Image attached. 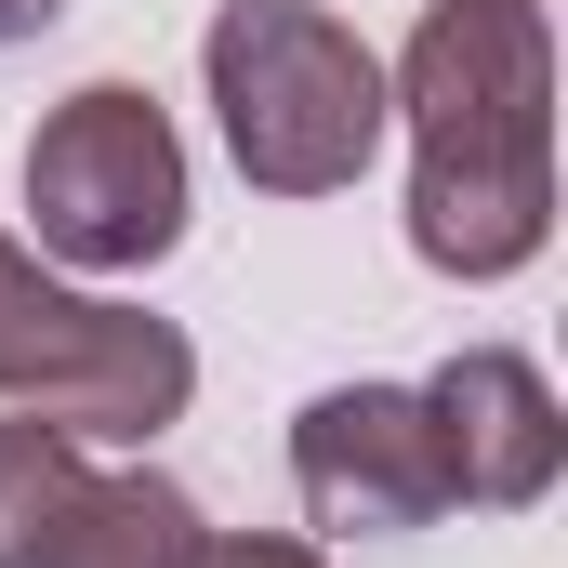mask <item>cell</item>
Masks as SVG:
<instances>
[{"label":"cell","instance_id":"obj_1","mask_svg":"<svg viewBox=\"0 0 568 568\" xmlns=\"http://www.w3.org/2000/svg\"><path fill=\"white\" fill-rule=\"evenodd\" d=\"M384 106L410 120V252L516 278L556 239V27L542 0H424Z\"/></svg>","mask_w":568,"mask_h":568},{"label":"cell","instance_id":"obj_2","mask_svg":"<svg viewBox=\"0 0 568 568\" xmlns=\"http://www.w3.org/2000/svg\"><path fill=\"white\" fill-rule=\"evenodd\" d=\"M199 67H212V120H225L239 172L265 199L357 185L384 120H397L384 106V53L344 13H317V0H225L212 40H199Z\"/></svg>","mask_w":568,"mask_h":568},{"label":"cell","instance_id":"obj_3","mask_svg":"<svg viewBox=\"0 0 568 568\" xmlns=\"http://www.w3.org/2000/svg\"><path fill=\"white\" fill-rule=\"evenodd\" d=\"M0 397L40 410V424H67V436H159L199 397V344L172 317H145V304L40 278L0 239Z\"/></svg>","mask_w":568,"mask_h":568},{"label":"cell","instance_id":"obj_4","mask_svg":"<svg viewBox=\"0 0 568 568\" xmlns=\"http://www.w3.org/2000/svg\"><path fill=\"white\" fill-rule=\"evenodd\" d=\"M27 212L53 265L93 278H145L185 239V145L159 120L145 80H80L40 133H27Z\"/></svg>","mask_w":568,"mask_h":568},{"label":"cell","instance_id":"obj_5","mask_svg":"<svg viewBox=\"0 0 568 568\" xmlns=\"http://www.w3.org/2000/svg\"><path fill=\"white\" fill-rule=\"evenodd\" d=\"M291 489L331 542H397L449 516V476H436V424L410 384H331L304 424H291Z\"/></svg>","mask_w":568,"mask_h":568},{"label":"cell","instance_id":"obj_6","mask_svg":"<svg viewBox=\"0 0 568 568\" xmlns=\"http://www.w3.org/2000/svg\"><path fill=\"white\" fill-rule=\"evenodd\" d=\"M436 424V476H449V503H489V516H516V503H542L568 463V410L556 384L516 357V344H463L436 384H410Z\"/></svg>","mask_w":568,"mask_h":568},{"label":"cell","instance_id":"obj_7","mask_svg":"<svg viewBox=\"0 0 568 568\" xmlns=\"http://www.w3.org/2000/svg\"><path fill=\"white\" fill-rule=\"evenodd\" d=\"M80 503H93L80 436L40 424V410H13V424H0V568H53V542H67Z\"/></svg>","mask_w":568,"mask_h":568},{"label":"cell","instance_id":"obj_8","mask_svg":"<svg viewBox=\"0 0 568 568\" xmlns=\"http://www.w3.org/2000/svg\"><path fill=\"white\" fill-rule=\"evenodd\" d=\"M185 556H199V503L172 476H93V503L53 542V568H185Z\"/></svg>","mask_w":568,"mask_h":568},{"label":"cell","instance_id":"obj_9","mask_svg":"<svg viewBox=\"0 0 568 568\" xmlns=\"http://www.w3.org/2000/svg\"><path fill=\"white\" fill-rule=\"evenodd\" d=\"M185 568H331L317 542H291V529H199V556Z\"/></svg>","mask_w":568,"mask_h":568},{"label":"cell","instance_id":"obj_10","mask_svg":"<svg viewBox=\"0 0 568 568\" xmlns=\"http://www.w3.org/2000/svg\"><path fill=\"white\" fill-rule=\"evenodd\" d=\"M53 13H67V0H0V53H13V40H40Z\"/></svg>","mask_w":568,"mask_h":568}]
</instances>
